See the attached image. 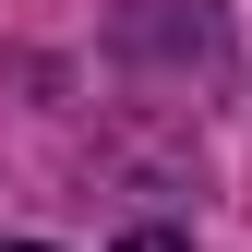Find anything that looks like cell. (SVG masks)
Returning a JSON list of instances; mask_svg holds the SVG:
<instances>
[{
    "label": "cell",
    "instance_id": "cell-1",
    "mask_svg": "<svg viewBox=\"0 0 252 252\" xmlns=\"http://www.w3.org/2000/svg\"><path fill=\"white\" fill-rule=\"evenodd\" d=\"M120 252H192V240H168V228H132V240H120Z\"/></svg>",
    "mask_w": 252,
    "mask_h": 252
},
{
    "label": "cell",
    "instance_id": "cell-2",
    "mask_svg": "<svg viewBox=\"0 0 252 252\" xmlns=\"http://www.w3.org/2000/svg\"><path fill=\"white\" fill-rule=\"evenodd\" d=\"M12 252H48V240H12Z\"/></svg>",
    "mask_w": 252,
    "mask_h": 252
}]
</instances>
